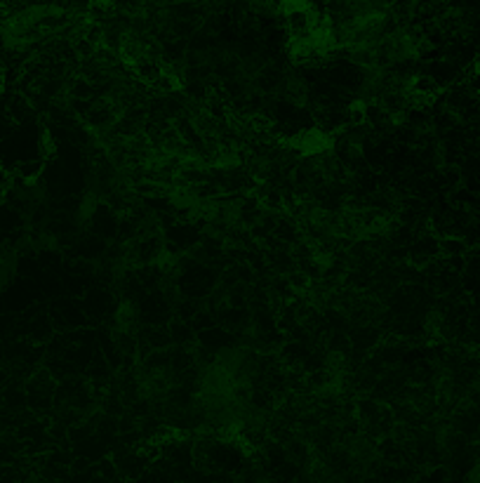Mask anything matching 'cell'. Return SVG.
Returning <instances> with one entry per match:
<instances>
[{
  "instance_id": "6da1fadb",
  "label": "cell",
  "mask_w": 480,
  "mask_h": 483,
  "mask_svg": "<svg viewBox=\"0 0 480 483\" xmlns=\"http://www.w3.org/2000/svg\"><path fill=\"white\" fill-rule=\"evenodd\" d=\"M297 146H299L302 151H306V153H320V151H325L330 146V139L320 130H309V132H304L299 139H297Z\"/></svg>"
}]
</instances>
